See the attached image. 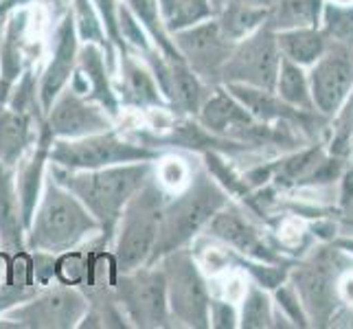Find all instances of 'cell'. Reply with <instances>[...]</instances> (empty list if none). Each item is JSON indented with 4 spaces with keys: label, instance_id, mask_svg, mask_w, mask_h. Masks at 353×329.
Listing matches in <instances>:
<instances>
[{
    "label": "cell",
    "instance_id": "1",
    "mask_svg": "<svg viewBox=\"0 0 353 329\" xmlns=\"http://www.w3.org/2000/svg\"><path fill=\"white\" fill-rule=\"evenodd\" d=\"M156 172V163H125L103 169H66L48 163L51 174L66 187L99 224L97 246L110 250L114 230L125 204Z\"/></svg>",
    "mask_w": 353,
    "mask_h": 329
},
{
    "label": "cell",
    "instance_id": "2",
    "mask_svg": "<svg viewBox=\"0 0 353 329\" xmlns=\"http://www.w3.org/2000/svg\"><path fill=\"white\" fill-rule=\"evenodd\" d=\"M99 224L72 193L46 172L40 202L24 235L31 252L62 255L99 237Z\"/></svg>",
    "mask_w": 353,
    "mask_h": 329
},
{
    "label": "cell",
    "instance_id": "3",
    "mask_svg": "<svg viewBox=\"0 0 353 329\" xmlns=\"http://www.w3.org/2000/svg\"><path fill=\"white\" fill-rule=\"evenodd\" d=\"M226 204L228 193L217 185V180L206 169L193 172L185 189L167 196L165 200L150 263H156L167 252L189 248L191 241H196V237L211 222V217Z\"/></svg>",
    "mask_w": 353,
    "mask_h": 329
},
{
    "label": "cell",
    "instance_id": "4",
    "mask_svg": "<svg viewBox=\"0 0 353 329\" xmlns=\"http://www.w3.org/2000/svg\"><path fill=\"white\" fill-rule=\"evenodd\" d=\"M167 196L165 185L154 172V176L125 204L110 246V261L117 275L150 263Z\"/></svg>",
    "mask_w": 353,
    "mask_h": 329
},
{
    "label": "cell",
    "instance_id": "5",
    "mask_svg": "<svg viewBox=\"0 0 353 329\" xmlns=\"http://www.w3.org/2000/svg\"><path fill=\"white\" fill-rule=\"evenodd\" d=\"M163 154V150L148 148L112 128L81 139H55L48 152V163L66 169H103L125 163H158Z\"/></svg>",
    "mask_w": 353,
    "mask_h": 329
},
{
    "label": "cell",
    "instance_id": "6",
    "mask_svg": "<svg viewBox=\"0 0 353 329\" xmlns=\"http://www.w3.org/2000/svg\"><path fill=\"white\" fill-rule=\"evenodd\" d=\"M161 263L167 283V303L174 327L206 329L209 325L211 292L200 270L196 252L191 248H178L167 252Z\"/></svg>",
    "mask_w": 353,
    "mask_h": 329
},
{
    "label": "cell",
    "instance_id": "7",
    "mask_svg": "<svg viewBox=\"0 0 353 329\" xmlns=\"http://www.w3.org/2000/svg\"><path fill=\"white\" fill-rule=\"evenodd\" d=\"M114 299L134 329L174 327L167 303V283L161 263H145L119 272L112 281Z\"/></svg>",
    "mask_w": 353,
    "mask_h": 329
},
{
    "label": "cell",
    "instance_id": "8",
    "mask_svg": "<svg viewBox=\"0 0 353 329\" xmlns=\"http://www.w3.org/2000/svg\"><path fill=\"white\" fill-rule=\"evenodd\" d=\"M86 310L88 299L77 286L55 281L3 312L0 319L24 329H77Z\"/></svg>",
    "mask_w": 353,
    "mask_h": 329
},
{
    "label": "cell",
    "instance_id": "9",
    "mask_svg": "<svg viewBox=\"0 0 353 329\" xmlns=\"http://www.w3.org/2000/svg\"><path fill=\"white\" fill-rule=\"evenodd\" d=\"M281 51L276 46L274 31L261 24L243 40L235 42L233 53L220 70V86L224 83H246V86L274 90Z\"/></svg>",
    "mask_w": 353,
    "mask_h": 329
},
{
    "label": "cell",
    "instance_id": "10",
    "mask_svg": "<svg viewBox=\"0 0 353 329\" xmlns=\"http://www.w3.org/2000/svg\"><path fill=\"white\" fill-rule=\"evenodd\" d=\"M172 40L185 64L202 81L209 86H220V70L233 53L235 42H230L222 33L215 16L172 33Z\"/></svg>",
    "mask_w": 353,
    "mask_h": 329
},
{
    "label": "cell",
    "instance_id": "11",
    "mask_svg": "<svg viewBox=\"0 0 353 329\" xmlns=\"http://www.w3.org/2000/svg\"><path fill=\"white\" fill-rule=\"evenodd\" d=\"M44 126L53 139H81L117 128V121L99 103L66 86L46 110Z\"/></svg>",
    "mask_w": 353,
    "mask_h": 329
},
{
    "label": "cell",
    "instance_id": "12",
    "mask_svg": "<svg viewBox=\"0 0 353 329\" xmlns=\"http://www.w3.org/2000/svg\"><path fill=\"white\" fill-rule=\"evenodd\" d=\"M79 35L75 29V20H72L70 9L66 7L62 16L57 18L55 29L51 31V44H48V59L44 68L38 75V94L40 103L46 114L51 108L55 97L62 92L72 77L77 66V53H79Z\"/></svg>",
    "mask_w": 353,
    "mask_h": 329
},
{
    "label": "cell",
    "instance_id": "13",
    "mask_svg": "<svg viewBox=\"0 0 353 329\" xmlns=\"http://www.w3.org/2000/svg\"><path fill=\"white\" fill-rule=\"evenodd\" d=\"M196 119L202 128H206L215 137L230 139L243 145H254V139H259L261 132L259 121H254L248 110L224 86L211 88Z\"/></svg>",
    "mask_w": 353,
    "mask_h": 329
},
{
    "label": "cell",
    "instance_id": "14",
    "mask_svg": "<svg viewBox=\"0 0 353 329\" xmlns=\"http://www.w3.org/2000/svg\"><path fill=\"white\" fill-rule=\"evenodd\" d=\"M312 103L323 114H334L353 88V59L347 48L336 46L314 62L310 72Z\"/></svg>",
    "mask_w": 353,
    "mask_h": 329
},
{
    "label": "cell",
    "instance_id": "15",
    "mask_svg": "<svg viewBox=\"0 0 353 329\" xmlns=\"http://www.w3.org/2000/svg\"><path fill=\"white\" fill-rule=\"evenodd\" d=\"M112 70L108 66V57L103 46L92 44V42H81L79 53H77V66L68 86L77 90L79 94L88 97L90 101L99 103L108 114L114 121L121 119V103L114 92L112 83Z\"/></svg>",
    "mask_w": 353,
    "mask_h": 329
},
{
    "label": "cell",
    "instance_id": "16",
    "mask_svg": "<svg viewBox=\"0 0 353 329\" xmlns=\"http://www.w3.org/2000/svg\"><path fill=\"white\" fill-rule=\"evenodd\" d=\"M112 83L121 108L145 110V112H169L152 70L145 66L137 53L125 51L117 55V72Z\"/></svg>",
    "mask_w": 353,
    "mask_h": 329
},
{
    "label": "cell",
    "instance_id": "17",
    "mask_svg": "<svg viewBox=\"0 0 353 329\" xmlns=\"http://www.w3.org/2000/svg\"><path fill=\"white\" fill-rule=\"evenodd\" d=\"M27 29L29 7L9 11L0 24V110L7 106L9 92L20 79L22 70L33 64Z\"/></svg>",
    "mask_w": 353,
    "mask_h": 329
},
{
    "label": "cell",
    "instance_id": "18",
    "mask_svg": "<svg viewBox=\"0 0 353 329\" xmlns=\"http://www.w3.org/2000/svg\"><path fill=\"white\" fill-rule=\"evenodd\" d=\"M53 141H55L53 134L46 130L44 121H42L33 145L24 152V156L20 158V163L14 169L24 228H29L33 211L42 196V187H44L46 172H48V152H51Z\"/></svg>",
    "mask_w": 353,
    "mask_h": 329
},
{
    "label": "cell",
    "instance_id": "19",
    "mask_svg": "<svg viewBox=\"0 0 353 329\" xmlns=\"http://www.w3.org/2000/svg\"><path fill=\"white\" fill-rule=\"evenodd\" d=\"M204 230L209 237L220 239L226 246L235 248L239 255H243V257L263 261V263L276 261L274 252L263 243L257 228H254L237 209H230L228 204L211 217V222L206 224Z\"/></svg>",
    "mask_w": 353,
    "mask_h": 329
},
{
    "label": "cell",
    "instance_id": "20",
    "mask_svg": "<svg viewBox=\"0 0 353 329\" xmlns=\"http://www.w3.org/2000/svg\"><path fill=\"white\" fill-rule=\"evenodd\" d=\"M24 235L27 228L22 222L14 167L0 163V250L5 255L27 250Z\"/></svg>",
    "mask_w": 353,
    "mask_h": 329
},
{
    "label": "cell",
    "instance_id": "21",
    "mask_svg": "<svg viewBox=\"0 0 353 329\" xmlns=\"http://www.w3.org/2000/svg\"><path fill=\"white\" fill-rule=\"evenodd\" d=\"M294 290L307 316H325L332 310V279L325 261H310L292 272Z\"/></svg>",
    "mask_w": 353,
    "mask_h": 329
},
{
    "label": "cell",
    "instance_id": "22",
    "mask_svg": "<svg viewBox=\"0 0 353 329\" xmlns=\"http://www.w3.org/2000/svg\"><path fill=\"white\" fill-rule=\"evenodd\" d=\"M38 128L40 123L29 114H22L9 106L0 110V163L16 169L24 152L38 137Z\"/></svg>",
    "mask_w": 353,
    "mask_h": 329
},
{
    "label": "cell",
    "instance_id": "23",
    "mask_svg": "<svg viewBox=\"0 0 353 329\" xmlns=\"http://www.w3.org/2000/svg\"><path fill=\"white\" fill-rule=\"evenodd\" d=\"M224 88L248 110L250 117L259 123H274V121H294L299 110L288 106L276 97L274 90H263L246 86V83H224Z\"/></svg>",
    "mask_w": 353,
    "mask_h": 329
},
{
    "label": "cell",
    "instance_id": "24",
    "mask_svg": "<svg viewBox=\"0 0 353 329\" xmlns=\"http://www.w3.org/2000/svg\"><path fill=\"white\" fill-rule=\"evenodd\" d=\"M276 46L281 57L290 59L299 66H310L319 59L325 51V35L316 27H301V29H285L276 31Z\"/></svg>",
    "mask_w": 353,
    "mask_h": 329
},
{
    "label": "cell",
    "instance_id": "25",
    "mask_svg": "<svg viewBox=\"0 0 353 329\" xmlns=\"http://www.w3.org/2000/svg\"><path fill=\"white\" fill-rule=\"evenodd\" d=\"M265 7H250L237 3V0H226V3L215 11V20L220 24L222 33L230 42H239L252 31H257L268 20Z\"/></svg>",
    "mask_w": 353,
    "mask_h": 329
},
{
    "label": "cell",
    "instance_id": "26",
    "mask_svg": "<svg viewBox=\"0 0 353 329\" xmlns=\"http://www.w3.org/2000/svg\"><path fill=\"white\" fill-rule=\"evenodd\" d=\"M323 9H325L323 0H279L268 11L265 24L274 33L285 29L316 27L323 16Z\"/></svg>",
    "mask_w": 353,
    "mask_h": 329
},
{
    "label": "cell",
    "instance_id": "27",
    "mask_svg": "<svg viewBox=\"0 0 353 329\" xmlns=\"http://www.w3.org/2000/svg\"><path fill=\"white\" fill-rule=\"evenodd\" d=\"M68 9L72 14V20H75V29L81 42H92L103 46L105 57H108V66H110L112 75L117 72V48L112 46V42L108 40V35L103 31L101 18L97 14V9L92 5V0H68Z\"/></svg>",
    "mask_w": 353,
    "mask_h": 329
},
{
    "label": "cell",
    "instance_id": "28",
    "mask_svg": "<svg viewBox=\"0 0 353 329\" xmlns=\"http://www.w3.org/2000/svg\"><path fill=\"white\" fill-rule=\"evenodd\" d=\"M132 14L141 22V27L148 31L152 44L161 51L167 59H182L178 48L172 40V35L167 33L163 18H161V9H158V0H121Z\"/></svg>",
    "mask_w": 353,
    "mask_h": 329
},
{
    "label": "cell",
    "instance_id": "29",
    "mask_svg": "<svg viewBox=\"0 0 353 329\" xmlns=\"http://www.w3.org/2000/svg\"><path fill=\"white\" fill-rule=\"evenodd\" d=\"M274 92L281 101L292 106L294 110H307L314 108L312 103V92H310V79L303 72V66L290 62V59L281 57V66H279V75L274 83Z\"/></svg>",
    "mask_w": 353,
    "mask_h": 329
},
{
    "label": "cell",
    "instance_id": "30",
    "mask_svg": "<svg viewBox=\"0 0 353 329\" xmlns=\"http://www.w3.org/2000/svg\"><path fill=\"white\" fill-rule=\"evenodd\" d=\"M158 9L169 35L215 16L211 0H158Z\"/></svg>",
    "mask_w": 353,
    "mask_h": 329
},
{
    "label": "cell",
    "instance_id": "31",
    "mask_svg": "<svg viewBox=\"0 0 353 329\" xmlns=\"http://www.w3.org/2000/svg\"><path fill=\"white\" fill-rule=\"evenodd\" d=\"M7 106L18 110L22 114H29L33 121H38V123L44 121V110H42L40 94H38V72H35L33 64H29L22 70L20 79L14 83V88L9 92Z\"/></svg>",
    "mask_w": 353,
    "mask_h": 329
},
{
    "label": "cell",
    "instance_id": "32",
    "mask_svg": "<svg viewBox=\"0 0 353 329\" xmlns=\"http://www.w3.org/2000/svg\"><path fill=\"white\" fill-rule=\"evenodd\" d=\"M274 325V312L270 297L259 286H250L239 312V327L243 329H268Z\"/></svg>",
    "mask_w": 353,
    "mask_h": 329
},
{
    "label": "cell",
    "instance_id": "33",
    "mask_svg": "<svg viewBox=\"0 0 353 329\" xmlns=\"http://www.w3.org/2000/svg\"><path fill=\"white\" fill-rule=\"evenodd\" d=\"M325 33L338 42L353 44V7H325Z\"/></svg>",
    "mask_w": 353,
    "mask_h": 329
},
{
    "label": "cell",
    "instance_id": "34",
    "mask_svg": "<svg viewBox=\"0 0 353 329\" xmlns=\"http://www.w3.org/2000/svg\"><path fill=\"white\" fill-rule=\"evenodd\" d=\"M274 290H276L274 297H276L279 308H281L290 316V321H294L296 325H307V314H305V310H303V306H301V299L296 295L294 286L281 283Z\"/></svg>",
    "mask_w": 353,
    "mask_h": 329
},
{
    "label": "cell",
    "instance_id": "35",
    "mask_svg": "<svg viewBox=\"0 0 353 329\" xmlns=\"http://www.w3.org/2000/svg\"><path fill=\"white\" fill-rule=\"evenodd\" d=\"M209 325L215 329H235L239 327V312L233 303L213 299L209 303Z\"/></svg>",
    "mask_w": 353,
    "mask_h": 329
},
{
    "label": "cell",
    "instance_id": "36",
    "mask_svg": "<svg viewBox=\"0 0 353 329\" xmlns=\"http://www.w3.org/2000/svg\"><path fill=\"white\" fill-rule=\"evenodd\" d=\"M246 266V270L252 275V279L257 281V286H263V288H279L283 283L285 279V272L281 268H274L272 263H263V261H254V263H243Z\"/></svg>",
    "mask_w": 353,
    "mask_h": 329
},
{
    "label": "cell",
    "instance_id": "37",
    "mask_svg": "<svg viewBox=\"0 0 353 329\" xmlns=\"http://www.w3.org/2000/svg\"><path fill=\"white\" fill-rule=\"evenodd\" d=\"M35 3H42V0H3V14L7 16L9 11L20 9V7H31Z\"/></svg>",
    "mask_w": 353,
    "mask_h": 329
},
{
    "label": "cell",
    "instance_id": "38",
    "mask_svg": "<svg viewBox=\"0 0 353 329\" xmlns=\"http://www.w3.org/2000/svg\"><path fill=\"white\" fill-rule=\"evenodd\" d=\"M349 200H353V167L343 176V202L347 204Z\"/></svg>",
    "mask_w": 353,
    "mask_h": 329
},
{
    "label": "cell",
    "instance_id": "39",
    "mask_svg": "<svg viewBox=\"0 0 353 329\" xmlns=\"http://www.w3.org/2000/svg\"><path fill=\"white\" fill-rule=\"evenodd\" d=\"M237 3H243V5H250V7H265L270 9L272 0H237Z\"/></svg>",
    "mask_w": 353,
    "mask_h": 329
},
{
    "label": "cell",
    "instance_id": "40",
    "mask_svg": "<svg viewBox=\"0 0 353 329\" xmlns=\"http://www.w3.org/2000/svg\"><path fill=\"white\" fill-rule=\"evenodd\" d=\"M338 246L340 248H345L349 252H353V239H343V241H338Z\"/></svg>",
    "mask_w": 353,
    "mask_h": 329
},
{
    "label": "cell",
    "instance_id": "41",
    "mask_svg": "<svg viewBox=\"0 0 353 329\" xmlns=\"http://www.w3.org/2000/svg\"><path fill=\"white\" fill-rule=\"evenodd\" d=\"M3 20H5V14H3V0H0V24H3Z\"/></svg>",
    "mask_w": 353,
    "mask_h": 329
},
{
    "label": "cell",
    "instance_id": "42",
    "mask_svg": "<svg viewBox=\"0 0 353 329\" xmlns=\"http://www.w3.org/2000/svg\"><path fill=\"white\" fill-rule=\"evenodd\" d=\"M336 3H343L345 5V3H351V0H336Z\"/></svg>",
    "mask_w": 353,
    "mask_h": 329
}]
</instances>
